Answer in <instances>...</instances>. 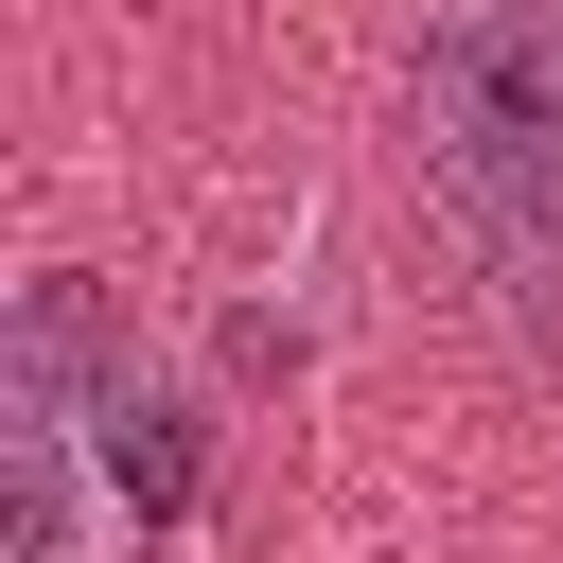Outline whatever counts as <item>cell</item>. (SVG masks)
Listing matches in <instances>:
<instances>
[{
    "instance_id": "6da1fadb",
    "label": "cell",
    "mask_w": 563,
    "mask_h": 563,
    "mask_svg": "<svg viewBox=\"0 0 563 563\" xmlns=\"http://www.w3.org/2000/svg\"><path fill=\"white\" fill-rule=\"evenodd\" d=\"M422 176L475 229L493 299H563V0H440L422 18Z\"/></svg>"
},
{
    "instance_id": "7a4b0ae2",
    "label": "cell",
    "mask_w": 563,
    "mask_h": 563,
    "mask_svg": "<svg viewBox=\"0 0 563 563\" xmlns=\"http://www.w3.org/2000/svg\"><path fill=\"white\" fill-rule=\"evenodd\" d=\"M70 422H88L106 493H123V528H176V510H194L211 440H194V405H176V387H141V369H123V387H106V405H70Z\"/></svg>"
}]
</instances>
